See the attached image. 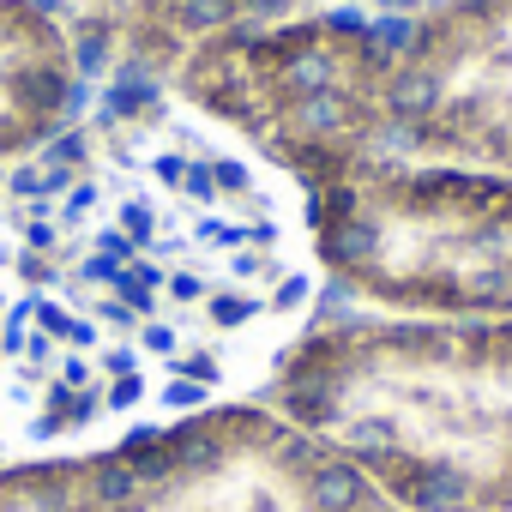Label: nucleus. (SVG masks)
<instances>
[{"label":"nucleus","instance_id":"5","mask_svg":"<svg viewBox=\"0 0 512 512\" xmlns=\"http://www.w3.org/2000/svg\"><path fill=\"white\" fill-rule=\"evenodd\" d=\"M85 97L73 37L49 0H0V169L67 133Z\"/></svg>","mask_w":512,"mask_h":512},{"label":"nucleus","instance_id":"3","mask_svg":"<svg viewBox=\"0 0 512 512\" xmlns=\"http://www.w3.org/2000/svg\"><path fill=\"white\" fill-rule=\"evenodd\" d=\"M404 37L410 25L332 0L199 43L163 91L308 193L386 151V91Z\"/></svg>","mask_w":512,"mask_h":512},{"label":"nucleus","instance_id":"2","mask_svg":"<svg viewBox=\"0 0 512 512\" xmlns=\"http://www.w3.org/2000/svg\"><path fill=\"white\" fill-rule=\"evenodd\" d=\"M308 199L326 320L368 302L386 320H512V175L380 151ZM314 320V326H320Z\"/></svg>","mask_w":512,"mask_h":512},{"label":"nucleus","instance_id":"4","mask_svg":"<svg viewBox=\"0 0 512 512\" xmlns=\"http://www.w3.org/2000/svg\"><path fill=\"white\" fill-rule=\"evenodd\" d=\"M73 37L85 91L115 79L169 85V73L211 37L241 25H272L332 0H49Z\"/></svg>","mask_w":512,"mask_h":512},{"label":"nucleus","instance_id":"1","mask_svg":"<svg viewBox=\"0 0 512 512\" xmlns=\"http://www.w3.org/2000/svg\"><path fill=\"white\" fill-rule=\"evenodd\" d=\"M308 199L235 133L145 79L0 169V416L55 452L109 428L133 380L199 416L235 362H272L320 302Z\"/></svg>","mask_w":512,"mask_h":512}]
</instances>
